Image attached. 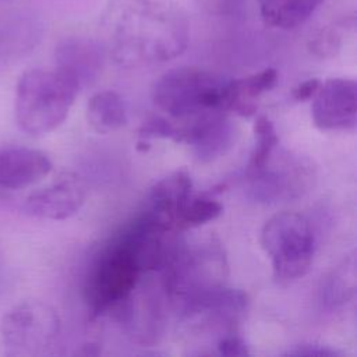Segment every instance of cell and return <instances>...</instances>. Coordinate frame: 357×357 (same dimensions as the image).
Wrapping results in <instances>:
<instances>
[{
  "mask_svg": "<svg viewBox=\"0 0 357 357\" xmlns=\"http://www.w3.org/2000/svg\"><path fill=\"white\" fill-rule=\"evenodd\" d=\"M38 21L20 18L0 26V71L29 53L40 40Z\"/></svg>",
  "mask_w": 357,
  "mask_h": 357,
  "instance_id": "obj_16",
  "label": "cell"
},
{
  "mask_svg": "<svg viewBox=\"0 0 357 357\" xmlns=\"http://www.w3.org/2000/svg\"><path fill=\"white\" fill-rule=\"evenodd\" d=\"M100 33L116 63L141 67L181 54L190 24L173 0H109L100 14Z\"/></svg>",
  "mask_w": 357,
  "mask_h": 357,
  "instance_id": "obj_1",
  "label": "cell"
},
{
  "mask_svg": "<svg viewBox=\"0 0 357 357\" xmlns=\"http://www.w3.org/2000/svg\"><path fill=\"white\" fill-rule=\"evenodd\" d=\"M284 356H319V357H335L340 356V353L335 349H331L328 346H321V344H301L296 346L294 349L289 350L284 353Z\"/></svg>",
  "mask_w": 357,
  "mask_h": 357,
  "instance_id": "obj_26",
  "label": "cell"
},
{
  "mask_svg": "<svg viewBox=\"0 0 357 357\" xmlns=\"http://www.w3.org/2000/svg\"><path fill=\"white\" fill-rule=\"evenodd\" d=\"M343 45V33L339 26L328 25L318 29L308 40V49L319 59L335 57Z\"/></svg>",
  "mask_w": 357,
  "mask_h": 357,
  "instance_id": "obj_22",
  "label": "cell"
},
{
  "mask_svg": "<svg viewBox=\"0 0 357 357\" xmlns=\"http://www.w3.org/2000/svg\"><path fill=\"white\" fill-rule=\"evenodd\" d=\"M356 91V81L350 78H329L321 82L311 106L314 124L321 130H354Z\"/></svg>",
  "mask_w": 357,
  "mask_h": 357,
  "instance_id": "obj_9",
  "label": "cell"
},
{
  "mask_svg": "<svg viewBox=\"0 0 357 357\" xmlns=\"http://www.w3.org/2000/svg\"><path fill=\"white\" fill-rule=\"evenodd\" d=\"M356 294V257L349 255L326 278L322 287V301L329 308L347 304Z\"/></svg>",
  "mask_w": 357,
  "mask_h": 357,
  "instance_id": "obj_19",
  "label": "cell"
},
{
  "mask_svg": "<svg viewBox=\"0 0 357 357\" xmlns=\"http://www.w3.org/2000/svg\"><path fill=\"white\" fill-rule=\"evenodd\" d=\"M86 198V185L75 173H61L50 184L26 197L24 209L28 215L63 220L75 215Z\"/></svg>",
  "mask_w": 357,
  "mask_h": 357,
  "instance_id": "obj_8",
  "label": "cell"
},
{
  "mask_svg": "<svg viewBox=\"0 0 357 357\" xmlns=\"http://www.w3.org/2000/svg\"><path fill=\"white\" fill-rule=\"evenodd\" d=\"M321 85V81L318 78H310L305 79L303 82H300L297 86L293 88L291 91V98L297 102H304L308 100L311 98H314V95L317 93L318 88Z\"/></svg>",
  "mask_w": 357,
  "mask_h": 357,
  "instance_id": "obj_27",
  "label": "cell"
},
{
  "mask_svg": "<svg viewBox=\"0 0 357 357\" xmlns=\"http://www.w3.org/2000/svg\"><path fill=\"white\" fill-rule=\"evenodd\" d=\"M218 353L220 356H250L248 346L244 343V340L236 335H227L219 339L216 344Z\"/></svg>",
  "mask_w": 357,
  "mask_h": 357,
  "instance_id": "obj_24",
  "label": "cell"
},
{
  "mask_svg": "<svg viewBox=\"0 0 357 357\" xmlns=\"http://www.w3.org/2000/svg\"><path fill=\"white\" fill-rule=\"evenodd\" d=\"M56 67L67 74L78 88L92 85L103 67V47L88 38L63 39L54 50Z\"/></svg>",
  "mask_w": 357,
  "mask_h": 357,
  "instance_id": "obj_12",
  "label": "cell"
},
{
  "mask_svg": "<svg viewBox=\"0 0 357 357\" xmlns=\"http://www.w3.org/2000/svg\"><path fill=\"white\" fill-rule=\"evenodd\" d=\"M166 234L146 213L130 223L93 259L84 284V298L93 317L119 310L144 272L160 269L169 248Z\"/></svg>",
  "mask_w": 357,
  "mask_h": 357,
  "instance_id": "obj_2",
  "label": "cell"
},
{
  "mask_svg": "<svg viewBox=\"0 0 357 357\" xmlns=\"http://www.w3.org/2000/svg\"><path fill=\"white\" fill-rule=\"evenodd\" d=\"M151 96L173 117H199L227 110L229 81L201 67H177L153 82Z\"/></svg>",
  "mask_w": 357,
  "mask_h": 357,
  "instance_id": "obj_4",
  "label": "cell"
},
{
  "mask_svg": "<svg viewBox=\"0 0 357 357\" xmlns=\"http://www.w3.org/2000/svg\"><path fill=\"white\" fill-rule=\"evenodd\" d=\"M237 128L231 120L218 113L197 117L190 126L177 128L176 142L191 145L199 162H212L226 155L234 145Z\"/></svg>",
  "mask_w": 357,
  "mask_h": 357,
  "instance_id": "obj_10",
  "label": "cell"
},
{
  "mask_svg": "<svg viewBox=\"0 0 357 357\" xmlns=\"http://www.w3.org/2000/svg\"><path fill=\"white\" fill-rule=\"evenodd\" d=\"M261 245L279 280L304 276L314 261L315 237L308 220L296 212H279L262 227Z\"/></svg>",
  "mask_w": 357,
  "mask_h": 357,
  "instance_id": "obj_6",
  "label": "cell"
},
{
  "mask_svg": "<svg viewBox=\"0 0 357 357\" xmlns=\"http://www.w3.org/2000/svg\"><path fill=\"white\" fill-rule=\"evenodd\" d=\"M78 92V85L57 67L26 70L15 91L18 126L35 137L56 130L68 116Z\"/></svg>",
  "mask_w": 357,
  "mask_h": 357,
  "instance_id": "obj_3",
  "label": "cell"
},
{
  "mask_svg": "<svg viewBox=\"0 0 357 357\" xmlns=\"http://www.w3.org/2000/svg\"><path fill=\"white\" fill-rule=\"evenodd\" d=\"M60 332L57 312L39 300L11 307L0 322L1 347L7 356H38L47 350Z\"/></svg>",
  "mask_w": 357,
  "mask_h": 357,
  "instance_id": "obj_7",
  "label": "cell"
},
{
  "mask_svg": "<svg viewBox=\"0 0 357 357\" xmlns=\"http://www.w3.org/2000/svg\"><path fill=\"white\" fill-rule=\"evenodd\" d=\"M223 212V206L220 202L211 197H190L185 202L178 220H177V230H185L190 227H195L211 222L220 216Z\"/></svg>",
  "mask_w": 357,
  "mask_h": 357,
  "instance_id": "obj_21",
  "label": "cell"
},
{
  "mask_svg": "<svg viewBox=\"0 0 357 357\" xmlns=\"http://www.w3.org/2000/svg\"><path fill=\"white\" fill-rule=\"evenodd\" d=\"M195 4L211 15L230 14L241 0H194Z\"/></svg>",
  "mask_w": 357,
  "mask_h": 357,
  "instance_id": "obj_25",
  "label": "cell"
},
{
  "mask_svg": "<svg viewBox=\"0 0 357 357\" xmlns=\"http://www.w3.org/2000/svg\"><path fill=\"white\" fill-rule=\"evenodd\" d=\"M177 134V128L166 119L160 116H152L148 120L142 123V126L138 130V145H146L149 146V139L152 138H170L174 141Z\"/></svg>",
  "mask_w": 357,
  "mask_h": 357,
  "instance_id": "obj_23",
  "label": "cell"
},
{
  "mask_svg": "<svg viewBox=\"0 0 357 357\" xmlns=\"http://www.w3.org/2000/svg\"><path fill=\"white\" fill-rule=\"evenodd\" d=\"M86 120L99 134H109L124 127L127 110L123 98L112 89L93 93L86 105Z\"/></svg>",
  "mask_w": 357,
  "mask_h": 357,
  "instance_id": "obj_17",
  "label": "cell"
},
{
  "mask_svg": "<svg viewBox=\"0 0 357 357\" xmlns=\"http://www.w3.org/2000/svg\"><path fill=\"white\" fill-rule=\"evenodd\" d=\"M278 81V71L275 68H264L258 73L247 75L240 79L229 81V102L227 109L234 113L250 117L257 112V99L272 89Z\"/></svg>",
  "mask_w": 357,
  "mask_h": 357,
  "instance_id": "obj_15",
  "label": "cell"
},
{
  "mask_svg": "<svg viewBox=\"0 0 357 357\" xmlns=\"http://www.w3.org/2000/svg\"><path fill=\"white\" fill-rule=\"evenodd\" d=\"M301 172L296 167L289 169V166L271 169L266 165L264 169L248 174L250 177V195L258 202H276L283 198L296 197L304 178H301Z\"/></svg>",
  "mask_w": 357,
  "mask_h": 357,
  "instance_id": "obj_14",
  "label": "cell"
},
{
  "mask_svg": "<svg viewBox=\"0 0 357 357\" xmlns=\"http://www.w3.org/2000/svg\"><path fill=\"white\" fill-rule=\"evenodd\" d=\"M0 1H7V0H0Z\"/></svg>",
  "mask_w": 357,
  "mask_h": 357,
  "instance_id": "obj_28",
  "label": "cell"
},
{
  "mask_svg": "<svg viewBox=\"0 0 357 357\" xmlns=\"http://www.w3.org/2000/svg\"><path fill=\"white\" fill-rule=\"evenodd\" d=\"M52 170V160L46 153L25 146L0 149V188L21 190L29 187Z\"/></svg>",
  "mask_w": 357,
  "mask_h": 357,
  "instance_id": "obj_13",
  "label": "cell"
},
{
  "mask_svg": "<svg viewBox=\"0 0 357 357\" xmlns=\"http://www.w3.org/2000/svg\"><path fill=\"white\" fill-rule=\"evenodd\" d=\"M160 269L163 290L183 305L188 300L225 284L227 261L220 244L208 240L169 248Z\"/></svg>",
  "mask_w": 357,
  "mask_h": 357,
  "instance_id": "obj_5",
  "label": "cell"
},
{
  "mask_svg": "<svg viewBox=\"0 0 357 357\" xmlns=\"http://www.w3.org/2000/svg\"><path fill=\"white\" fill-rule=\"evenodd\" d=\"M192 180L185 169L176 170L158 181L149 194V206L145 212L162 230H177L178 216L192 195Z\"/></svg>",
  "mask_w": 357,
  "mask_h": 357,
  "instance_id": "obj_11",
  "label": "cell"
},
{
  "mask_svg": "<svg viewBox=\"0 0 357 357\" xmlns=\"http://www.w3.org/2000/svg\"><path fill=\"white\" fill-rule=\"evenodd\" d=\"M254 138L255 144L247 165V174L264 169L271 162V158L279 144L275 126L265 114L258 116L254 121Z\"/></svg>",
  "mask_w": 357,
  "mask_h": 357,
  "instance_id": "obj_20",
  "label": "cell"
},
{
  "mask_svg": "<svg viewBox=\"0 0 357 357\" xmlns=\"http://www.w3.org/2000/svg\"><path fill=\"white\" fill-rule=\"evenodd\" d=\"M324 0H257L264 22L273 28L293 29L304 24Z\"/></svg>",
  "mask_w": 357,
  "mask_h": 357,
  "instance_id": "obj_18",
  "label": "cell"
}]
</instances>
